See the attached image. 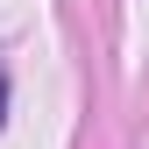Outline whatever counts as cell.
Listing matches in <instances>:
<instances>
[{"label": "cell", "instance_id": "1", "mask_svg": "<svg viewBox=\"0 0 149 149\" xmlns=\"http://www.w3.org/2000/svg\"><path fill=\"white\" fill-rule=\"evenodd\" d=\"M0 121H7V78H0Z\"/></svg>", "mask_w": 149, "mask_h": 149}]
</instances>
